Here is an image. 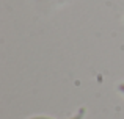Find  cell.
I'll list each match as a JSON object with an SVG mask.
<instances>
[{
  "instance_id": "6da1fadb",
  "label": "cell",
  "mask_w": 124,
  "mask_h": 119,
  "mask_svg": "<svg viewBox=\"0 0 124 119\" xmlns=\"http://www.w3.org/2000/svg\"><path fill=\"white\" fill-rule=\"evenodd\" d=\"M83 111H85V110H83V108H82V110H80V113L77 114L76 118H72V119H80V118H82V114H83Z\"/></svg>"
},
{
  "instance_id": "7a4b0ae2",
  "label": "cell",
  "mask_w": 124,
  "mask_h": 119,
  "mask_svg": "<svg viewBox=\"0 0 124 119\" xmlns=\"http://www.w3.org/2000/svg\"><path fill=\"white\" fill-rule=\"evenodd\" d=\"M119 91H123V92H124V83H123V85H119Z\"/></svg>"
},
{
  "instance_id": "3957f363",
  "label": "cell",
  "mask_w": 124,
  "mask_h": 119,
  "mask_svg": "<svg viewBox=\"0 0 124 119\" xmlns=\"http://www.w3.org/2000/svg\"><path fill=\"white\" fill-rule=\"evenodd\" d=\"M33 119H49V118H42V116H39V118H33Z\"/></svg>"
}]
</instances>
